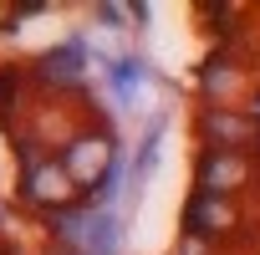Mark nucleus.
<instances>
[{"label": "nucleus", "mask_w": 260, "mask_h": 255, "mask_svg": "<svg viewBox=\"0 0 260 255\" xmlns=\"http://www.w3.org/2000/svg\"><path fill=\"white\" fill-rule=\"evenodd\" d=\"M82 61H87L82 41H67V46H56V51H46V56H41V77H46L51 87H77Z\"/></svg>", "instance_id": "7"}, {"label": "nucleus", "mask_w": 260, "mask_h": 255, "mask_svg": "<svg viewBox=\"0 0 260 255\" xmlns=\"http://www.w3.org/2000/svg\"><path fill=\"white\" fill-rule=\"evenodd\" d=\"M204 138H209V148H235V153H245V143L255 138V122L240 117V112H230V107H209V112H204Z\"/></svg>", "instance_id": "6"}, {"label": "nucleus", "mask_w": 260, "mask_h": 255, "mask_svg": "<svg viewBox=\"0 0 260 255\" xmlns=\"http://www.w3.org/2000/svg\"><path fill=\"white\" fill-rule=\"evenodd\" d=\"M51 225H56V235H61V250H77V255H117V219H112V209H102V204L61 209Z\"/></svg>", "instance_id": "1"}, {"label": "nucleus", "mask_w": 260, "mask_h": 255, "mask_svg": "<svg viewBox=\"0 0 260 255\" xmlns=\"http://www.w3.org/2000/svg\"><path fill=\"white\" fill-rule=\"evenodd\" d=\"M6 21H11V16H6V11H0V26H6Z\"/></svg>", "instance_id": "11"}, {"label": "nucleus", "mask_w": 260, "mask_h": 255, "mask_svg": "<svg viewBox=\"0 0 260 255\" xmlns=\"http://www.w3.org/2000/svg\"><path fill=\"white\" fill-rule=\"evenodd\" d=\"M112 164H117V153H112V138L102 133V128L77 133V138L67 143V153H61V169L72 174L77 194H82V189H102V179H107Z\"/></svg>", "instance_id": "2"}, {"label": "nucleus", "mask_w": 260, "mask_h": 255, "mask_svg": "<svg viewBox=\"0 0 260 255\" xmlns=\"http://www.w3.org/2000/svg\"><path fill=\"white\" fill-rule=\"evenodd\" d=\"M199 82H204V92H209V97H235V92L245 87V72H240L230 56H209V61H204V72H199Z\"/></svg>", "instance_id": "8"}, {"label": "nucleus", "mask_w": 260, "mask_h": 255, "mask_svg": "<svg viewBox=\"0 0 260 255\" xmlns=\"http://www.w3.org/2000/svg\"><path fill=\"white\" fill-rule=\"evenodd\" d=\"M56 255H77V250H56Z\"/></svg>", "instance_id": "12"}, {"label": "nucleus", "mask_w": 260, "mask_h": 255, "mask_svg": "<svg viewBox=\"0 0 260 255\" xmlns=\"http://www.w3.org/2000/svg\"><path fill=\"white\" fill-rule=\"evenodd\" d=\"M179 255H214V250H209V245H204V240H194V235H189V240H184V245H179Z\"/></svg>", "instance_id": "10"}, {"label": "nucleus", "mask_w": 260, "mask_h": 255, "mask_svg": "<svg viewBox=\"0 0 260 255\" xmlns=\"http://www.w3.org/2000/svg\"><path fill=\"white\" fill-rule=\"evenodd\" d=\"M107 72H112V92H117L122 102H127V97H133V92L148 82V67H143L138 56H127V61H112Z\"/></svg>", "instance_id": "9"}, {"label": "nucleus", "mask_w": 260, "mask_h": 255, "mask_svg": "<svg viewBox=\"0 0 260 255\" xmlns=\"http://www.w3.org/2000/svg\"><path fill=\"white\" fill-rule=\"evenodd\" d=\"M21 199L26 204H46V209H61L67 199H77V184L72 174L61 169V158H36L21 179Z\"/></svg>", "instance_id": "4"}, {"label": "nucleus", "mask_w": 260, "mask_h": 255, "mask_svg": "<svg viewBox=\"0 0 260 255\" xmlns=\"http://www.w3.org/2000/svg\"><path fill=\"white\" fill-rule=\"evenodd\" d=\"M184 225L194 240H224L240 230V209L235 199H219V194H194L189 209H184Z\"/></svg>", "instance_id": "5"}, {"label": "nucleus", "mask_w": 260, "mask_h": 255, "mask_svg": "<svg viewBox=\"0 0 260 255\" xmlns=\"http://www.w3.org/2000/svg\"><path fill=\"white\" fill-rule=\"evenodd\" d=\"M250 184V158L235 153V148H209L199 158V194H219V199H235V189Z\"/></svg>", "instance_id": "3"}]
</instances>
